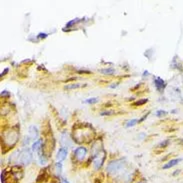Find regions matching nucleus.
Returning <instances> with one entry per match:
<instances>
[{
  "instance_id": "9b49d317",
  "label": "nucleus",
  "mask_w": 183,
  "mask_h": 183,
  "mask_svg": "<svg viewBox=\"0 0 183 183\" xmlns=\"http://www.w3.org/2000/svg\"><path fill=\"white\" fill-rule=\"evenodd\" d=\"M62 163L61 162H57L55 163V171H56L57 175H61V172H62Z\"/></svg>"
},
{
  "instance_id": "a211bd4d",
  "label": "nucleus",
  "mask_w": 183,
  "mask_h": 183,
  "mask_svg": "<svg viewBox=\"0 0 183 183\" xmlns=\"http://www.w3.org/2000/svg\"><path fill=\"white\" fill-rule=\"evenodd\" d=\"M165 114H166V112L163 111V110H158V111L156 112V115H157V116H159V117H161V116L165 115Z\"/></svg>"
},
{
  "instance_id": "423d86ee",
  "label": "nucleus",
  "mask_w": 183,
  "mask_h": 183,
  "mask_svg": "<svg viewBox=\"0 0 183 183\" xmlns=\"http://www.w3.org/2000/svg\"><path fill=\"white\" fill-rule=\"evenodd\" d=\"M67 156V148L66 147H61L59 148V150L57 151V155H56V160L57 162H61L63 161L64 159Z\"/></svg>"
},
{
  "instance_id": "7ed1b4c3",
  "label": "nucleus",
  "mask_w": 183,
  "mask_h": 183,
  "mask_svg": "<svg viewBox=\"0 0 183 183\" xmlns=\"http://www.w3.org/2000/svg\"><path fill=\"white\" fill-rule=\"evenodd\" d=\"M104 160H105V153L104 152L98 153V154L94 155V160H93L94 169H95V170H99L102 167V165H103Z\"/></svg>"
},
{
  "instance_id": "20e7f679",
  "label": "nucleus",
  "mask_w": 183,
  "mask_h": 183,
  "mask_svg": "<svg viewBox=\"0 0 183 183\" xmlns=\"http://www.w3.org/2000/svg\"><path fill=\"white\" fill-rule=\"evenodd\" d=\"M74 156L75 158L77 159L78 161H83L84 158L86 157L87 155V149L85 147L81 146V147H77V148L74 150Z\"/></svg>"
},
{
  "instance_id": "ddd939ff",
  "label": "nucleus",
  "mask_w": 183,
  "mask_h": 183,
  "mask_svg": "<svg viewBox=\"0 0 183 183\" xmlns=\"http://www.w3.org/2000/svg\"><path fill=\"white\" fill-rule=\"evenodd\" d=\"M81 84H78V83H73V84H68V85H66L65 87V89H68V90H70V89H76V88H79V87H81Z\"/></svg>"
},
{
  "instance_id": "9d476101",
  "label": "nucleus",
  "mask_w": 183,
  "mask_h": 183,
  "mask_svg": "<svg viewBox=\"0 0 183 183\" xmlns=\"http://www.w3.org/2000/svg\"><path fill=\"white\" fill-rule=\"evenodd\" d=\"M100 72H101L102 74H104V75H112V74L115 72V70H114L113 68H105V69L100 70Z\"/></svg>"
},
{
  "instance_id": "1a4fd4ad",
  "label": "nucleus",
  "mask_w": 183,
  "mask_h": 183,
  "mask_svg": "<svg viewBox=\"0 0 183 183\" xmlns=\"http://www.w3.org/2000/svg\"><path fill=\"white\" fill-rule=\"evenodd\" d=\"M29 137L33 140H35V138L38 137V130L35 126H31L29 128Z\"/></svg>"
},
{
  "instance_id": "39448f33",
  "label": "nucleus",
  "mask_w": 183,
  "mask_h": 183,
  "mask_svg": "<svg viewBox=\"0 0 183 183\" xmlns=\"http://www.w3.org/2000/svg\"><path fill=\"white\" fill-rule=\"evenodd\" d=\"M41 144H42V139H37V140L32 144V147H31L33 152L38 154V157H40L41 155H43L42 154V146H41Z\"/></svg>"
},
{
  "instance_id": "f8f14e48",
  "label": "nucleus",
  "mask_w": 183,
  "mask_h": 183,
  "mask_svg": "<svg viewBox=\"0 0 183 183\" xmlns=\"http://www.w3.org/2000/svg\"><path fill=\"white\" fill-rule=\"evenodd\" d=\"M139 122V120H137V119H131V120H128L127 121V123H126V127H133V126H135V125L137 124Z\"/></svg>"
},
{
  "instance_id": "412c9836",
  "label": "nucleus",
  "mask_w": 183,
  "mask_h": 183,
  "mask_svg": "<svg viewBox=\"0 0 183 183\" xmlns=\"http://www.w3.org/2000/svg\"><path fill=\"white\" fill-rule=\"evenodd\" d=\"M46 36H47L46 33H40V34H39V37H40V38H42V37H44V38H45Z\"/></svg>"
},
{
  "instance_id": "dca6fc26",
  "label": "nucleus",
  "mask_w": 183,
  "mask_h": 183,
  "mask_svg": "<svg viewBox=\"0 0 183 183\" xmlns=\"http://www.w3.org/2000/svg\"><path fill=\"white\" fill-rule=\"evenodd\" d=\"M147 101H148V99L138 100V101H136V102H134V103H133V106H140V105H143V104H145Z\"/></svg>"
},
{
  "instance_id": "2eb2a0df",
  "label": "nucleus",
  "mask_w": 183,
  "mask_h": 183,
  "mask_svg": "<svg viewBox=\"0 0 183 183\" xmlns=\"http://www.w3.org/2000/svg\"><path fill=\"white\" fill-rule=\"evenodd\" d=\"M39 163H40L41 165H45L47 163V158L45 155H41L40 157H39Z\"/></svg>"
},
{
  "instance_id": "0eeeda50",
  "label": "nucleus",
  "mask_w": 183,
  "mask_h": 183,
  "mask_svg": "<svg viewBox=\"0 0 183 183\" xmlns=\"http://www.w3.org/2000/svg\"><path fill=\"white\" fill-rule=\"evenodd\" d=\"M154 85L156 87V89L158 91H162L163 89L165 88V81L163 79H161L160 77H154Z\"/></svg>"
},
{
  "instance_id": "f257e3e1",
  "label": "nucleus",
  "mask_w": 183,
  "mask_h": 183,
  "mask_svg": "<svg viewBox=\"0 0 183 183\" xmlns=\"http://www.w3.org/2000/svg\"><path fill=\"white\" fill-rule=\"evenodd\" d=\"M126 170V163L123 159H117L113 160L110 163H108L106 167L107 174L113 175V176H118V175H123V173Z\"/></svg>"
},
{
  "instance_id": "5701e85b",
  "label": "nucleus",
  "mask_w": 183,
  "mask_h": 183,
  "mask_svg": "<svg viewBox=\"0 0 183 183\" xmlns=\"http://www.w3.org/2000/svg\"><path fill=\"white\" fill-rule=\"evenodd\" d=\"M138 183H146V182H138Z\"/></svg>"
},
{
  "instance_id": "6e6552de",
  "label": "nucleus",
  "mask_w": 183,
  "mask_h": 183,
  "mask_svg": "<svg viewBox=\"0 0 183 183\" xmlns=\"http://www.w3.org/2000/svg\"><path fill=\"white\" fill-rule=\"evenodd\" d=\"M180 161H181V158L172 159V160H170V161H168L167 163H165V164L163 165L162 168L163 169H169V168H171V167H173V166H175V165H177L179 162H180Z\"/></svg>"
},
{
  "instance_id": "f03ea898",
  "label": "nucleus",
  "mask_w": 183,
  "mask_h": 183,
  "mask_svg": "<svg viewBox=\"0 0 183 183\" xmlns=\"http://www.w3.org/2000/svg\"><path fill=\"white\" fill-rule=\"evenodd\" d=\"M32 158H33L32 149L24 148L20 152V154H19L18 163H20V164H22V165H28V164H30V163H31Z\"/></svg>"
},
{
  "instance_id": "aec40b11",
  "label": "nucleus",
  "mask_w": 183,
  "mask_h": 183,
  "mask_svg": "<svg viewBox=\"0 0 183 183\" xmlns=\"http://www.w3.org/2000/svg\"><path fill=\"white\" fill-rule=\"evenodd\" d=\"M8 71H9V69H8V68H5V70H4V71H3L2 73H1V76H4L5 74H6Z\"/></svg>"
},
{
  "instance_id": "4be33fe9",
  "label": "nucleus",
  "mask_w": 183,
  "mask_h": 183,
  "mask_svg": "<svg viewBox=\"0 0 183 183\" xmlns=\"http://www.w3.org/2000/svg\"><path fill=\"white\" fill-rule=\"evenodd\" d=\"M117 85H118V84H113V85H111V86H110V87H111V88H115Z\"/></svg>"
},
{
  "instance_id": "6ab92c4d",
  "label": "nucleus",
  "mask_w": 183,
  "mask_h": 183,
  "mask_svg": "<svg viewBox=\"0 0 183 183\" xmlns=\"http://www.w3.org/2000/svg\"><path fill=\"white\" fill-rule=\"evenodd\" d=\"M60 182H61V183H70L69 181H68L67 179H65V178H61Z\"/></svg>"
},
{
  "instance_id": "f3484780",
  "label": "nucleus",
  "mask_w": 183,
  "mask_h": 183,
  "mask_svg": "<svg viewBox=\"0 0 183 183\" xmlns=\"http://www.w3.org/2000/svg\"><path fill=\"white\" fill-rule=\"evenodd\" d=\"M115 112L114 111H103L100 113V115L101 116H107V115H111V114H114Z\"/></svg>"
},
{
  "instance_id": "4468645a",
  "label": "nucleus",
  "mask_w": 183,
  "mask_h": 183,
  "mask_svg": "<svg viewBox=\"0 0 183 183\" xmlns=\"http://www.w3.org/2000/svg\"><path fill=\"white\" fill-rule=\"evenodd\" d=\"M84 103H87V104H94V103H97L98 102V98L97 97H92V98H88V99L84 100Z\"/></svg>"
}]
</instances>
